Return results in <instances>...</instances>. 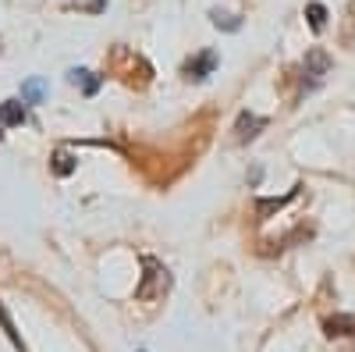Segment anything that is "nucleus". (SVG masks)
<instances>
[{"mask_svg":"<svg viewBox=\"0 0 355 352\" xmlns=\"http://www.w3.org/2000/svg\"><path fill=\"white\" fill-rule=\"evenodd\" d=\"M331 72V57L323 53L320 47L306 53V61H302V78H306V90H313V85L323 82V75Z\"/></svg>","mask_w":355,"mask_h":352,"instance_id":"nucleus-1","label":"nucleus"},{"mask_svg":"<svg viewBox=\"0 0 355 352\" xmlns=\"http://www.w3.org/2000/svg\"><path fill=\"white\" fill-rule=\"evenodd\" d=\"M75 171V157L71 153H53V174H61V178H68V174Z\"/></svg>","mask_w":355,"mask_h":352,"instance_id":"nucleus-9","label":"nucleus"},{"mask_svg":"<svg viewBox=\"0 0 355 352\" xmlns=\"http://www.w3.org/2000/svg\"><path fill=\"white\" fill-rule=\"evenodd\" d=\"M25 121H28V110H25L21 100H4V103H0V125H4V128H18Z\"/></svg>","mask_w":355,"mask_h":352,"instance_id":"nucleus-3","label":"nucleus"},{"mask_svg":"<svg viewBox=\"0 0 355 352\" xmlns=\"http://www.w3.org/2000/svg\"><path fill=\"white\" fill-rule=\"evenodd\" d=\"M348 328H355V317H331L327 320V335L334 338V335H352Z\"/></svg>","mask_w":355,"mask_h":352,"instance_id":"nucleus-10","label":"nucleus"},{"mask_svg":"<svg viewBox=\"0 0 355 352\" xmlns=\"http://www.w3.org/2000/svg\"><path fill=\"white\" fill-rule=\"evenodd\" d=\"M214 68H217V53H214V50H202V53L196 57V61H189V65H185V75H189L192 82H202Z\"/></svg>","mask_w":355,"mask_h":352,"instance_id":"nucleus-4","label":"nucleus"},{"mask_svg":"<svg viewBox=\"0 0 355 352\" xmlns=\"http://www.w3.org/2000/svg\"><path fill=\"white\" fill-rule=\"evenodd\" d=\"M295 196H299V189H291V192H288V196H281V199H256V214H259V217H266L270 210H281L284 203H291Z\"/></svg>","mask_w":355,"mask_h":352,"instance_id":"nucleus-7","label":"nucleus"},{"mask_svg":"<svg viewBox=\"0 0 355 352\" xmlns=\"http://www.w3.org/2000/svg\"><path fill=\"white\" fill-rule=\"evenodd\" d=\"M46 97V82L43 78H28L25 85H21V100L25 103H40Z\"/></svg>","mask_w":355,"mask_h":352,"instance_id":"nucleus-6","label":"nucleus"},{"mask_svg":"<svg viewBox=\"0 0 355 352\" xmlns=\"http://www.w3.org/2000/svg\"><path fill=\"white\" fill-rule=\"evenodd\" d=\"M210 18H214V25H217V28H227V33H234V28L242 25V22H239V15H220V11H214Z\"/></svg>","mask_w":355,"mask_h":352,"instance_id":"nucleus-11","label":"nucleus"},{"mask_svg":"<svg viewBox=\"0 0 355 352\" xmlns=\"http://www.w3.org/2000/svg\"><path fill=\"white\" fill-rule=\"evenodd\" d=\"M306 18H309L313 33H323V25H327V8H323V4H309L306 8Z\"/></svg>","mask_w":355,"mask_h":352,"instance_id":"nucleus-8","label":"nucleus"},{"mask_svg":"<svg viewBox=\"0 0 355 352\" xmlns=\"http://www.w3.org/2000/svg\"><path fill=\"white\" fill-rule=\"evenodd\" d=\"M68 78H71L75 85H82V93H85V97H96V93H100V85H103V78H100L96 72H85V68H75Z\"/></svg>","mask_w":355,"mask_h":352,"instance_id":"nucleus-5","label":"nucleus"},{"mask_svg":"<svg viewBox=\"0 0 355 352\" xmlns=\"http://www.w3.org/2000/svg\"><path fill=\"white\" fill-rule=\"evenodd\" d=\"M263 128H266V117H259V114H239V125H234V139H239V142H249V139H256Z\"/></svg>","mask_w":355,"mask_h":352,"instance_id":"nucleus-2","label":"nucleus"},{"mask_svg":"<svg viewBox=\"0 0 355 352\" xmlns=\"http://www.w3.org/2000/svg\"><path fill=\"white\" fill-rule=\"evenodd\" d=\"M0 139H4V132H0Z\"/></svg>","mask_w":355,"mask_h":352,"instance_id":"nucleus-12","label":"nucleus"}]
</instances>
